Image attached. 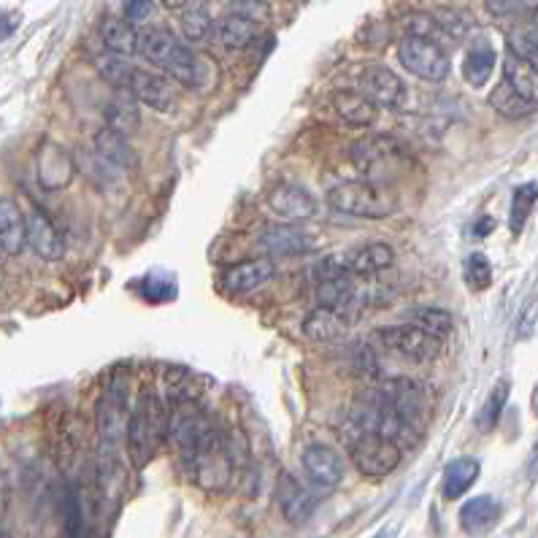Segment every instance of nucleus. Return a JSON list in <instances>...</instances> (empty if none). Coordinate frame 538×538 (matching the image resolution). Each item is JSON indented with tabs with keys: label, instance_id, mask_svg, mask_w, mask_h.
<instances>
[{
	"label": "nucleus",
	"instance_id": "obj_1",
	"mask_svg": "<svg viewBox=\"0 0 538 538\" xmlns=\"http://www.w3.org/2000/svg\"><path fill=\"white\" fill-rule=\"evenodd\" d=\"M349 157L357 174L365 176V182L376 187H390L409 174L414 165L411 149L393 133H371L360 138L349 149Z\"/></svg>",
	"mask_w": 538,
	"mask_h": 538
},
{
	"label": "nucleus",
	"instance_id": "obj_2",
	"mask_svg": "<svg viewBox=\"0 0 538 538\" xmlns=\"http://www.w3.org/2000/svg\"><path fill=\"white\" fill-rule=\"evenodd\" d=\"M168 436V411L163 401L144 387L136 398V406L130 409L128 430H125V452L130 457V466L146 468L155 460L157 449Z\"/></svg>",
	"mask_w": 538,
	"mask_h": 538
},
{
	"label": "nucleus",
	"instance_id": "obj_3",
	"mask_svg": "<svg viewBox=\"0 0 538 538\" xmlns=\"http://www.w3.org/2000/svg\"><path fill=\"white\" fill-rule=\"evenodd\" d=\"M138 55L157 65L184 87H201L203 63L179 38L165 28H149L138 38Z\"/></svg>",
	"mask_w": 538,
	"mask_h": 538
},
{
	"label": "nucleus",
	"instance_id": "obj_4",
	"mask_svg": "<svg viewBox=\"0 0 538 538\" xmlns=\"http://www.w3.org/2000/svg\"><path fill=\"white\" fill-rule=\"evenodd\" d=\"M214 425L217 422L206 414L198 398H192V395L176 398L174 406L168 409V436H165V441L174 449L179 466L184 468L190 463Z\"/></svg>",
	"mask_w": 538,
	"mask_h": 538
},
{
	"label": "nucleus",
	"instance_id": "obj_5",
	"mask_svg": "<svg viewBox=\"0 0 538 538\" xmlns=\"http://www.w3.org/2000/svg\"><path fill=\"white\" fill-rule=\"evenodd\" d=\"M376 395L382 398L393 411H398L403 420H409L414 428H425L433 420L436 411V395L428 384L411 376H384L376 384Z\"/></svg>",
	"mask_w": 538,
	"mask_h": 538
},
{
	"label": "nucleus",
	"instance_id": "obj_6",
	"mask_svg": "<svg viewBox=\"0 0 538 538\" xmlns=\"http://www.w3.org/2000/svg\"><path fill=\"white\" fill-rule=\"evenodd\" d=\"M341 433H344V441H347V452L352 457V463L368 479H384V476H390L395 468L401 466L403 449L393 441L382 438L379 433L349 428V425H344Z\"/></svg>",
	"mask_w": 538,
	"mask_h": 538
},
{
	"label": "nucleus",
	"instance_id": "obj_7",
	"mask_svg": "<svg viewBox=\"0 0 538 538\" xmlns=\"http://www.w3.org/2000/svg\"><path fill=\"white\" fill-rule=\"evenodd\" d=\"M325 198L333 211L360 219H384L398 209L393 195L371 182H341L330 187Z\"/></svg>",
	"mask_w": 538,
	"mask_h": 538
},
{
	"label": "nucleus",
	"instance_id": "obj_8",
	"mask_svg": "<svg viewBox=\"0 0 538 538\" xmlns=\"http://www.w3.org/2000/svg\"><path fill=\"white\" fill-rule=\"evenodd\" d=\"M184 474L190 476L192 482L201 484L203 490H225L228 482L233 479V455L219 425L209 430V436L203 438L201 449L195 452L190 463L182 468Z\"/></svg>",
	"mask_w": 538,
	"mask_h": 538
},
{
	"label": "nucleus",
	"instance_id": "obj_9",
	"mask_svg": "<svg viewBox=\"0 0 538 538\" xmlns=\"http://www.w3.org/2000/svg\"><path fill=\"white\" fill-rule=\"evenodd\" d=\"M376 341L384 349H390L393 355L409 360V363H430L441 355L444 341L436 336H430L417 325H384L376 330Z\"/></svg>",
	"mask_w": 538,
	"mask_h": 538
},
{
	"label": "nucleus",
	"instance_id": "obj_10",
	"mask_svg": "<svg viewBox=\"0 0 538 538\" xmlns=\"http://www.w3.org/2000/svg\"><path fill=\"white\" fill-rule=\"evenodd\" d=\"M398 60L411 76H417L422 82L438 84L449 76V55L438 41L406 36L398 44Z\"/></svg>",
	"mask_w": 538,
	"mask_h": 538
},
{
	"label": "nucleus",
	"instance_id": "obj_11",
	"mask_svg": "<svg viewBox=\"0 0 538 538\" xmlns=\"http://www.w3.org/2000/svg\"><path fill=\"white\" fill-rule=\"evenodd\" d=\"M357 87L368 101H374L379 109L398 111L406 106L409 90L395 71L384 68V65H365L360 76H357Z\"/></svg>",
	"mask_w": 538,
	"mask_h": 538
},
{
	"label": "nucleus",
	"instance_id": "obj_12",
	"mask_svg": "<svg viewBox=\"0 0 538 538\" xmlns=\"http://www.w3.org/2000/svg\"><path fill=\"white\" fill-rule=\"evenodd\" d=\"M320 247V236H314L311 230L301 228L295 222L271 225L260 233V249L268 257H301L317 252Z\"/></svg>",
	"mask_w": 538,
	"mask_h": 538
},
{
	"label": "nucleus",
	"instance_id": "obj_13",
	"mask_svg": "<svg viewBox=\"0 0 538 538\" xmlns=\"http://www.w3.org/2000/svg\"><path fill=\"white\" fill-rule=\"evenodd\" d=\"M265 203H268V209L274 211L276 217L284 219V222H295V225L309 222L317 214V201L311 198L309 190H303L298 184H276L268 192Z\"/></svg>",
	"mask_w": 538,
	"mask_h": 538
},
{
	"label": "nucleus",
	"instance_id": "obj_14",
	"mask_svg": "<svg viewBox=\"0 0 538 538\" xmlns=\"http://www.w3.org/2000/svg\"><path fill=\"white\" fill-rule=\"evenodd\" d=\"M338 260L347 268V274L365 279V276L390 271L395 265V249L390 244H384V241H365V244H357L349 252H344Z\"/></svg>",
	"mask_w": 538,
	"mask_h": 538
},
{
	"label": "nucleus",
	"instance_id": "obj_15",
	"mask_svg": "<svg viewBox=\"0 0 538 538\" xmlns=\"http://www.w3.org/2000/svg\"><path fill=\"white\" fill-rule=\"evenodd\" d=\"M301 460L309 482L320 490H336L344 479V460L328 444H311L303 449Z\"/></svg>",
	"mask_w": 538,
	"mask_h": 538
},
{
	"label": "nucleus",
	"instance_id": "obj_16",
	"mask_svg": "<svg viewBox=\"0 0 538 538\" xmlns=\"http://www.w3.org/2000/svg\"><path fill=\"white\" fill-rule=\"evenodd\" d=\"M84 447V422L79 420L76 411H65L63 417L57 420L55 436H52V452H55L57 468L68 474L82 455Z\"/></svg>",
	"mask_w": 538,
	"mask_h": 538
},
{
	"label": "nucleus",
	"instance_id": "obj_17",
	"mask_svg": "<svg viewBox=\"0 0 538 538\" xmlns=\"http://www.w3.org/2000/svg\"><path fill=\"white\" fill-rule=\"evenodd\" d=\"M122 92H130L138 103H144V106L155 111H171L176 103L174 87L165 82L163 76L144 71V68H133L130 71L128 87Z\"/></svg>",
	"mask_w": 538,
	"mask_h": 538
},
{
	"label": "nucleus",
	"instance_id": "obj_18",
	"mask_svg": "<svg viewBox=\"0 0 538 538\" xmlns=\"http://www.w3.org/2000/svg\"><path fill=\"white\" fill-rule=\"evenodd\" d=\"M276 276V263L271 257H257L247 263H233L222 271V287L236 295H247V292L260 290Z\"/></svg>",
	"mask_w": 538,
	"mask_h": 538
},
{
	"label": "nucleus",
	"instance_id": "obj_19",
	"mask_svg": "<svg viewBox=\"0 0 538 538\" xmlns=\"http://www.w3.org/2000/svg\"><path fill=\"white\" fill-rule=\"evenodd\" d=\"M276 501L282 509L284 520L292 525H301L317 509V498L309 493V487H303L292 474H282L276 482Z\"/></svg>",
	"mask_w": 538,
	"mask_h": 538
},
{
	"label": "nucleus",
	"instance_id": "obj_20",
	"mask_svg": "<svg viewBox=\"0 0 538 538\" xmlns=\"http://www.w3.org/2000/svg\"><path fill=\"white\" fill-rule=\"evenodd\" d=\"M25 219H28V247L41 260H49V263L60 260L65 255V241L60 236V230L55 228V222L46 217L41 209H30Z\"/></svg>",
	"mask_w": 538,
	"mask_h": 538
},
{
	"label": "nucleus",
	"instance_id": "obj_21",
	"mask_svg": "<svg viewBox=\"0 0 538 538\" xmlns=\"http://www.w3.org/2000/svg\"><path fill=\"white\" fill-rule=\"evenodd\" d=\"M28 247V219L11 198H0V252L17 257Z\"/></svg>",
	"mask_w": 538,
	"mask_h": 538
},
{
	"label": "nucleus",
	"instance_id": "obj_22",
	"mask_svg": "<svg viewBox=\"0 0 538 538\" xmlns=\"http://www.w3.org/2000/svg\"><path fill=\"white\" fill-rule=\"evenodd\" d=\"M336 114L352 128H371L379 117V106L368 101L360 90H336L330 95Z\"/></svg>",
	"mask_w": 538,
	"mask_h": 538
},
{
	"label": "nucleus",
	"instance_id": "obj_23",
	"mask_svg": "<svg viewBox=\"0 0 538 538\" xmlns=\"http://www.w3.org/2000/svg\"><path fill=\"white\" fill-rule=\"evenodd\" d=\"M349 322L341 311L325 309V306H317L311 309L306 317H303V336L309 341H317V344H333L338 338L344 336L349 328Z\"/></svg>",
	"mask_w": 538,
	"mask_h": 538
},
{
	"label": "nucleus",
	"instance_id": "obj_24",
	"mask_svg": "<svg viewBox=\"0 0 538 538\" xmlns=\"http://www.w3.org/2000/svg\"><path fill=\"white\" fill-rule=\"evenodd\" d=\"M482 474V463L476 457H457L444 471V482H441V493L447 501H457L460 495H466L474 482Z\"/></svg>",
	"mask_w": 538,
	"mask_h": 538
},
{
	"label": "nucleus",
	"instance_id": "obj_25",
	"mask_svg": "<svg viewBox=\"0 0 538 538\" xmlns=\"http://www.w3.org/2000/svg\"><path fill=\"white\" fill-rule=\"evenodd\" d=\"M501 503L495 501L493 495H479V498H471V501L463 503L460 509V528L476 536V533H484L490 530L501 517Z\"/></svg>",
	"mask_w": 538,
	"mask_h": 538
},
{
	"label": "nucleus",
	"instance_id": "obj_26",
	"mask_svg": "<svg viewBox=\"0 0 538 538\" xmlns=\"http://www.w3.org/2000/svg\"><path fill=\"white\" fill-rule=\"evenodd\" d=\"M138 33L128 19L122 17H106L101 22V41L106 52H114L119 57H130L138 52Z\"/></svg>",
	"mask_w": 538,
	"mask_h": 538
},
{
	"label": "nucleus",
	"instance_id": "obj_27",
	"mask_svg": "<svg viewBox=\"0 0 538 538\" xmlns=\"http://www.w3.org/2000/svg\"><path fill=\"white\" fill-rule=\"evenodd\" d=\"M214 36L225 49L236 52V49H244L255 41L257 36V22L247 14H230V17L219 19L214 25Z\"/></svg>",
	"mask_w": 538,
	"mask_h": 538
},
{
	"label": "nucleus",
	"instance_id": "obj_28",
	"mask_svg": "<svg viewBox=\"0 0 538 538\" xmlns=\"http://www.w3.org/2000/svg\"><path fill=\"white\" fill-rule=\"evenodd\" d=\"M38 174H41V182L49 190H57V187H65V184L73 179V165L71 157L65 155L63 149L55 144H49L38 157Z\"/></svg>",
	"mask_w": 538,
	"mask_h": 538
},
{
	"label": "nucleus",
	"instance_id": "obj_29",
	"mask_svg": "<svg viewBox=\"0 0 538 538\" xmlns=\"http://www.w3.org/2000/svg\"><path fill=\"white\" fill-rule=\"evenodd\" d=\"M503 82H509L525 101L538 106V71L530 63H525L522 57L511 55V52L506 55V60H503Z\"/></svg>",
	"mask_w": 538,
	"mask_h": 538
},
{
	"label": "nucleus",
	"instance_id": "obj_30",
	"mask_svg": "<svg viewBox=\"0 0 538 538\" xmlns=\"http://www.w3.org/2000/svg\"><path fill=\"white\" fill-rule=\"evenodd\" d=\"M136 98L130 92H117V98L106 106V128L119 133V136H133L141 122Z\"/></svg>",
	"mask_w": 538,
	"mask_h": 538
},
{
	"label": "nucleus",
	"instance_id": "obj_31",
	"mask_svg": "<svg viewBox=\"0 0 538 538\" xmlns=\"http://www.w3.org/2000/svg\"><path fill=\"white\" fill-rule=\"evenodd\" d=\"M495 49L487 41H476L471 49L466 52V60H463V76L471 87H484L487 79L493 76L495 71Z\"/></svg>",
	"mask_w": 538,
	"mask_h": 538
},
{
	"label": "nucleus",
	"instance_id": "obj_32",
	"mask_svg": "<svg viewBox=\"0 0 538 538\" xmlns=\"http://www.w3.org/2000/svg\"><path fill=\"white\" fill-rule=\"evenodd\" d=\"M179 28H182V36L192 44L198 41H206L214 30V19H211L209 6L203 0H190L182 11H179Z\"/></svg>",
	"mask_w": 538,
	"mask_h": 538
},
{
	"label": "nucleus",
	"instance_id": "obj_33",
	"mask_svg": "<svg viewBox=\"0 0 538 538\" xmlns=\"http://www.w3.org/2000/svg\"><path fill=\"white\" fill-rule=\"evenodd\" d=\"M95 152L101 160L111 165V168H133L136 165V155L130 149L128 138L119 136L114 130L103 128L98 136H95Z\"/></svg>",
	"mask_w": 538,
	"mask_h": 538
},
{
	"label": "nucleus",
	"instance_id": "obj_34",
	"mask_svg": "<svg viewBox=\"0 0 538 538\" xmlns=\"http://www.w3.org/2000/svg\"><path fill=\"white\" fill-rule=\"evenodd\" d=\"M60 517H63V538H90L87 536V522L79 490L73 484H65L60 495Z\"/></svg>",
	"mask_w": 538,
	"mask_h": 538
},
{
	"label": "nucleus",
	"instance_id": "obj_35",
	"mask_svg": "<svg viewBox=\"0 0 538 538\" xmlns=\"http://www.w3.org/2000/svg\"><path fill=\"white\" fill-rule=\"evenodd\" d=\"M490 106L506 119H525L536 111V106L530 101H525L520 92L514 90L509 82H501L493 92H490Z\"/></svg>",
	"mask_w": 538,
	"mask_h": 538
},
{
	"label": "nucleus",
	"instance_id": "obj_36",
	"mask_svg": "<svg viewBox=\"0 0 538 538\" xmlns=\"http://www.w3.org/2000/svg\"><path fill=\"white\" fill-rule=\"evenodd\" d=\"M409 320L411 325H417V328H422L430 336L441 338V341L455 328L452 314L447 309H438V306H417V309L409 311Z\"/></svg>",
	"mask_w": 538,
	"mask_h": 538
},
{
	"label": "nucleus",
	"instance_id": "obj_37",
	"mask_svg": "<svg viewBox=\"0 0 538 538\" xmlns=\"http://www.w3.org/2000/svg\"><path fill=\"white\" fill-rule=\"evenodd\" d=\"M536 203H538V184L536 182L520 184V187L514 190V195H511V209H509V228L514 236H517V233H522L525 222H528L530 214H533V209H536Z\"/></svg>",
	"mask_w": 538,
	"mask_h": 538
},
{
	"label": "nucleus",
	"instance_id": "obj_38",
	"mask_svg": "<svg viewBox=\"0 0 538 538\" xmlns=\"http://www.w3.org/2000/svg\"><path fill=\"white\" fill-rule=\"evenodd\" d=\"M509 390L511 384L506 382V379H501V382L490 390L487 401H484L482 409H479V417H476V428L482 430V433H490V430L498 425L503 409H506V401H509Z\"/></svg>",
	"mask_w": 538,
	"mask_h": 538
},
{
	"label": "nucleus",
	"instance_id": "obj_39",
	"mask_svg": "<svg viewBox=\"0 0 538 538\" xmlns=\"http://www.w3.org/2000/svg\"><path fill=\"white\" fill-rule=\"evenodd\" d=\"M430 17L436 19L438 30H441L444 36L455 38V41H463V38L474 30V19H471V14H466V11H460V9L441 6V9L433 11Z\"/></svg>",
	"mask_w": 538,
	"mask_h": 538
},
{
	"label": "nucleus",
	"instance_id": "obj_40",
	"mask_svg": "<svg viewBox=\"0 0 538 538\" xmlns=\"http://www.w3.org/2000/svg\"><path fill=\"white\" fill-rule=\"evenodd\" d=\"M95 71L101 73V79H106L114 90L122 92L128 87L133 65H130L125 57L114 55V52H103V55L95 57Z\"/></svg>",
	"mask_w": 538,
	"mask_h": 538
},
{
	"label": "nucleus",
	"instance_id": "obj_41",
	"mask_svg": "<svg viewBox=\"0 0 538 538\" xmlns=\"http://www.w3.org/2000/svg\"><path fill=\"white\" fill-rule=\"evenodd\" d=\"M463 279L474 292L487 290L490 284H493V265L490 260L482 255V252H474V255L466 257V263H463Z\"/></svg>",
	"mask_w": 538,
	"mask_h": 538
},
{
	"label": "nucleus",
	"instance_id": "obj_42",
	"mask_svg": "<svg viewBox=\"0 0 538 538\" xmlns=\"http://www.w3.org/2000/svg\"><path fill=\"white\" fill-rule=\"evenodd\" d=\"M509 52L511 55L522 57L525 63H530L538 71V30H517L509 36Z\"/></svg>",
	"mask_w": 538,
	"mask_h": 538
},
{
	"label": "nucleus",
	"instance_id": "obj_43",
	"mask_svg": "<svg viewBox=\"0 0 538 538\" xmlns=\"http://www.w3.org/2000/svg\"><path fill=\"white\" fill-rule=\"evenodd\" d=\"M403 28L409 33L411 38H428V41H436L441 36V30H438L436 19L430 17V14H411L403 22Z\"/></svg>",
	"mask_w": 538,
	"mask_h": 538
},
{
	"label": "nucleus",
	"instance_id": "obj_44",
	"mask_svg": "<svg viewBox=\"0 0 538 538\" xmlns=\"http://www.w3.org/2000/svg\"><path fill=\"white\" fill-rule=\"evenodd\" d=\"M155 9V0H122V19H128L130 25H138L149 19Z\"/></svg>",
	"mask_w": 538,
	"mask_h": 538
},
{
	"label": "nucleus",
	"instance_id": "obj_45",
	"mask_svg": "<svg viewBox=\"0 0 538 538\" xmlns=\"http://www.w3.org/2000/svg\"><path fill=\"white\" fill-rule=\"evenodd\" d=\"M528 3H533V0H484V9L493 17H511V14L525 9Z\"/></svg>",
	"mask_w": 538,
	"mask_h": 538
},
{
	"label": "nucleus",
	"instance_id": "obj_46",
	"mask_svg": "<svg viewBox=\"0 0 538 538\" xmlns=\"http://www.w3.org/2000/svg\"><path fill=\"white\" fill-rule=\"evenodd\" d=\"M528 474H530V479H536V476H538V441H536V444H533V449H530Z\"/></svg>",
	"mask_w": 538,
	"mask_h": 538
},
{
	"label": "nucleus",
	"instance_id": "obj_47",
	"mask_svg": "<svg viewBox=\"0 0 538 538\" xmlns=\"http://www.w3.org/2000/svg\"><path fill=\"white\" fill-rule=\"evenodd\" d=\"M6 514V476H3V468H0V520Z\"/></svg>",
	"mask_w": 538,
	"mask_h": 538
},
{
	"label": "nucleus",
	"instance_id": "obj_48",
	"mask_svg": "<svg viewBox=\"0 0 538 538\" xmlns=\"http://www.w3.org/2000/svg\"><path fill=\"white\" fill-rule=\"evenodd\" d=\"M160 3H163L165 9H171V11H182L184 6H187V3H190V0H160Z\"/></svg>",
	"mask_w": 538,
	"mask_h": 538
},
{
	"label": "nucleus",
	"instance_id": "obj_49",
	"mask_svg": "<svg viewBox=\"0 0 538 538\" xmlns=\"http://www.w3.org/2000/svg\"><path fill=\"white\" fill-rule=\"evenodd\" d=\"M530 406H533V414L538 417V384L533 387V395H530Z\"/></svg>",
	"mask_w": 538,
	"mask_h": 538
},
{
	"label": "nucleus",
	"instance_id": "obj_50",
	"mask_svg": "<svg viewBox=\"0 0 538 538\" xmlns=\"http://www.w3.org/2000/svg\"><path fill=\"white\" fill-rule=\"evenodd\" d=\"M533 28H536V30H538V9H536V11H533Z\"/></svg>",
	"mask_w": 538,
	"mask_h": 538
},
{
	"label": "nucleus",
	"instance_id": "obj_51",
	"mask_svg": "<svg viewBox=\"0 0 538 538\" xmlns=\"http://www.w3.org/2000/svg\"><path fill=\"white\" fill-rule=\"evenodd\" d=\"M0 538H6V533H3V530H0Z\"/></svg>",
	"mask_w": 538,
	"mask_h": 538
},
{
	"label": "nucleus",
	"instance_id": "obj_52",
	"mask_svg": "<svg viewBox=\"0 0 538 538\" xmlns=\"http://www.w3.org/2000/svg\"><path fill=\"white\" fill-rule=\"evenodd\" d=\"M376 538H384V536H382V533H379V536H376Z\"/></svg>",
	"mask_w": 538,
	"mask_h": 538
}]
</instances>
